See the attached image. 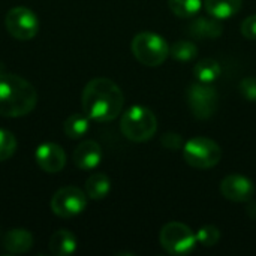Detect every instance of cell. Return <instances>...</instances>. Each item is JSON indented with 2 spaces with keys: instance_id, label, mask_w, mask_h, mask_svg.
<instances>
[{
  "instance_id": "obj_1",
  "label": "cell",
  "mask_w": 256,
  "mask_h": 256,
  "mask_svg": "<svg viewBox=\"0 0 256 256\" xmlns=\"http://www.w3.org/2000/svg\"><path fill=\"white\" fill-rule=\"evenodd\" d=\"M81 104L84 114L90 120L106 123L118 117L124 105V96L112 80L99 76L87 82Z\"/></svg>"
},
{
  "instance_id": "obj_2",
  "label": "cell",
  "mask_w": 256,
  "mask_h": 256,
  "mask_svg": "<svg viewBox=\"0 0 256 256\" xmlns=\"http://www.w3.org/2000/svg\"><path fill=\"white\" fill-rule=\"evenodd\" d=\"M34 87L22 76L0 74V116L16 118L27 116L36 106Z\"/></svg>"
},
{
  "instance_id": "obj_3",
  "label": "cell",
  "mask_w": 256,
  "mask_h": 256,
  "mask_svg": "<svg viewBox=\"0 0 256 256\" xmlns=\"http://www.w3.org/2000/svg\"><path fill=\"white\" fill-rule=\"evenodd\" d=\"M120 130L129 141L146 142L154 136L158 130V118L147 106L135 105L122 116Z\"/></svg>"
},
{
  "instance_id": "obj_4",
  "label": "cell",
  "mask_w": 256,
  "mask_h": 256,
  "mask_svg": "<svg viewBox=\"0 0 256 256\" xmlns=\"http://www.w3.org/2000/svg\"><path fill=\"white\" fill-rule=\"evenodd\" d=\"M132 54L144 66H160L170 57V45L158 33L141 32L132 39Z\"/></svg>"
},
{
  "instance_id": "obj_5",
  "label": "cell",
  "mask_w": 256,
  "mask_h": 256,
  "mask_svg": "<svg viewBox=\"0 0 256 256\" xmlns=\"http://www.w3.org/2000/svg\"><path fill=\"white\" fill-rule=\"evenodd\" d=\"M183 158L188 165L196 170H210L222 159L220 146L206 136H195L184 142Z\"/></svg>"
},
{
  "instance_id": "obj_6",
  "label": "cell",
  "mask_w": 256,
  "mask_h": 256,
  "mask_svg": "<svg viewBox=\"0 0 256 256\" xmlns=\"http://www.w3.org/2000/svg\"><path fill=\"white\" fill-rule=\"evenodd\" d=\"M160 246L170 255H188L196 246L195 232L182 222H170L166 224L159 234Z\"/></svg>"
},
{
  "instance_id": "obj_7",
  "label": "cell",
  "mask_w": 256,
  "mask_h": 256,
  "mask_svg": "<svg viewBox=\"0 0 256 256\" xmlns=\"http://www.w3.org/2000/svg\"><path fill=\"white\" fill-rule=\"evenodd\" d=\"M186 98L192 114L200 120H207L213 117L219 105V94L216 88L204 82L192 84L188 88Z\"/></svg>"
},
{
  "instance_id": "obj_8",
  "label": "cell",
  "mask_w": 256,
  "mask_h": 256,
  "mask_svg": "<svg viewBox=\"0 0 256 256\" xmlns=\"http://www.w3.org/2000/svg\"><path fill=\"white\" fill-rule=\"evenodd\" d=\"M4 26L12 38L18 40H30L38 34L39 20L32 9L26 6H15L6 14Z\"/></svg>"
},
{
  "instance_id": "obj_9",
  "label": "cell",
  "mask_w": 256,
  "mask_h": 256,
  "mask_svg": "<svg viewBox=\"0 0 256 256\" xmlns=\"http://www.w3.org/2000/svg\"><path fill=\"white\" fill-rule=\"evenodd\" d=\"M87 206V195L80 188L66 186L58 189L51 198V210L62 219H70L84 212Z\"/></svg>"
},
{
  "instance_id": "obj_10",
  "label": "cell",
  "mask_w": 256,
  "mask_h": 256,
  "mask_svg": "<svg viewBox=\"0 0 256 256\" xmlns=\"http://www.w3.org/2000/svg\"><path fill=\"white\" fill-rule=\"evenodd\" d=\"M220 194L232 202H250L255 195V184L244 176L231 174L222 180Z\"/></svg>"
},
{
  "instance_id": "obj_11",
  "label": "cell",
  "mask_w": 256,
  "mask_h": 256,
  "mask_svg": "<svg viewBox=\"0 0 256 256\" xmlns=\"http://www.w3.org/2000/svg\"><path fill=\"white\" fill-rule=\"evenodd\" d=\"M34 159L39 168L48 174L60 172L66 165L64 150L54 142H44L34 152Z\"/></svg>"
},
{
  "instance_id": "obj_12",
  "label": "cell",
  "mask_w": 256,
  "mask_h": 256,
  "mask_svg": "<svg viewBox=\"0 0 256 256\" xmlns=\"http://www.w3.org/2000/svg\"><path fill=\"white\" fill-rule=\"evenodd\" d=\"M72 159L80 170H86V171L94 170L102 160V148L96 141L92 140L82 141L74 150Z\"/></svg>"
},
{
  "instance_id": "obj_13",
  "label": "cell",
  "mask_w": 256,
  "mask_h": 256,
  "mask_svg": "<svg viewBox=\"0 0 256 256\" xmlns=\"http://www.w3.org/2000/svg\"><path fill=\"white\" fill-rule=\"evenodd\" d=\"M189 34L198 39H216L222 34L224 27L214 16H198L189 24Z\"/></svg>"
},
{
  "instance_id": "obj_14",
  "label": "cell",
  "mask_w": 256,
  "mask_h": 256,
  "mask_svg": "<svg viewBox=\"0 0 256 256\" xmlns=\"http://www.w3.org/2000/svg\"><path fill=\"white\" fill-rule=\"evenodd\" d=\"M33 246V236L27 230L22 228H15L6 232L3 238V248L14 255L26 254L32 249Z\"/></svg>"
},
{
  "instance_id": "obj_15",
  "label": "cell",
  "mask_w": 256,
  "mask_h": 256,
  "mask_svg": "<svg viewBox=\"0 0 256 256\" xmlns=\"http://www.w3.org/2000/svg\"><path fill=\"white\" fill-rule=\"evenodd\" d=\"M50 250L56 256H69L76 250V238L68 230L56 231L50 238Z\"/></svg>"
},
{
  "instance_id": "obj_16",
  "label": "cell",
  "mask_w": 256,
  "mask_h": 256,
  "mask_svg": "<svg viewBox=\"0 0 256 256\" xmlns=\"http://www.w3.org/2000/svg\"><path fill=\"white\" fill-rule=\"evenodd\" d=\"M202 4L208 12V15L218 20H228L236 14H238L243 0H204Z\"/></svg>"
},
{
  "instance_id": "obj_17",
  "label": "cell",
  "mask_w": 256,
  "mask_h": 256,
  "mask_svg": "<svg viewBox=\"0 0 256 256\" xmlns=\"http://www.w3.org/2000/svg\"><path fill=\"white\" fill-rule=\"evenodd\" d=\"M110 189H111V182L102 172L92 174L86 182V195L90 200H96V201L104 200L110 194Z\"/></svg>"
},
{
  "instance_id": "obj_18",
  "label": "cell",
  "mask_w": 256,
  "mask_h": 256,
  "mask_svg": "<svg viewBox=\"0 0 256 256\" xmlns=\"http://www.w3.org/2000/svg\"><path fill=\"white\" fill-rule=\"evenodd\" d=\"M220 64L214 58H202L194 66V75L198 82L212 84L220 76Z\"/></svg>"
},
{
  "instance_id": "obj_19",
  "label": "cell",
  "mask_w": 256,
  "mask_h": 256,
  "mask_svg": "<svg viewBox=\"0 0 256 256\" xmlns=\"http://www.w3.org/2000/svg\"><path fill=\"white\" fill-rule=\"evenodd\" d=\"M90 129V118L86 114H72L63 123L64 135L70 140L82 138Z\"/></svg>"
},
{
  "instance_id": "obj_20",
  "label": "cell",
  "mask_w": 256,
  "mask_h": 256,
  "mask_svg": "<svg viewBox=\"0 0 256 256\" xmlns=\"http://www.w3.org/2000/svg\"><path fill=\"white\" fill-rule=\"evenodd\" d=\"M168 6L178 18H194L201 10L202 0H168Z\"/></svg>"
},
{
  "instance_id": "obj_21",
  "label": "cell",
  "mask_w": 256,
  "mask_h": 256,
  "mask_svg": "<svg viewBox=\"0 0 256 256\" xmlns=\"http://www.w3.org/2000/svg\"><path fill=\"white\" fill-rule=\"evenodd\" d=\"M198 46L192 40H177L170 46V56L178 62H190L196 57Z\"/></svg>"
},
{
  "instance_id": "obj_22",
  "label": "cell",
  "mask_w": 256,
  "mask_h": 256,
  "mask_svg": "<svg viewBox=\"0 0 256 256\" xmlns=\"http://www.w3.org/2000/svg\"><path fill=\"white\" fill-rule=\"evenodd\" d=\"M16 150V140L12 132L0 129V162L9 159Z\"/></svg>"
},
{
  "instance_id": "obj_23",
  "label": "cell",
  "mask_w": 256,
  "mask_h": 256,
  "mask_svg": "<svg viewBox=\"0 0 256 256\" xmlns=\"http://www.w3.org/2000/svg\"><path fill=\"white\" fill-rule=\"evenodd\" d=\"M196 240L204 248H213L220 240V231L214 225H206L198 231Z\"/></svg>"
},
{
  "instance_id": "obj_24",
  "label": "cell",
  "mask_w": 256,
  "mask_h": 256,
  "mask_svg": "<svg viewBox=\"0 0 256 256\" xmlns=\"http://www.w3.org/2000/svg\"><path fill=\"white\" fill-rule=\"evenodd\" d=\"M240 93L249 102L256 104V76H246L240 81Z\"/></svg>"
},
{
  "instance_id": "obj_25",
  "label": "cell",
  "mask_w": 256,
  "mask_h": 256,
  "mask_svg": "<svg viewBox=\"0 0 256 256\" xmlns=\"http://www.w3.org/2000/svg\"><path fill=\"white\" fill-rule=\"evenodd\" d=\"M160 142H162V146H164L166 150H171V152H177V150L183 148V146H184V141H183L182 135L174 134V132L165 134V135L162 136Z\"/></svg>"
},
{
  "instance_id": "obj_26",
  "label": "cell",
  "mask_w": 256,
  "mask_h": 256,
  "mask_svg": "<svg viewBox=\"0 0 256 256\" xmlns=\"http://www.w3.org/2000/svg\"><path fill=\"white\" fill-rule=\"evenodd\" d=\"M242 34L249 40H256V15L248 16L242 22Z\"/></svg>"
},
{
  "instance_id": "obj_27",
  "label": "cell",
  "mask_w": 256,
  "mask_h": 256,
  "mask_svg": "<svg viewBox=\"0 0 256 256\" xmlns=\"http://www.w3.org/2000/svg\"><path fill=\"white\" fill-rule=\"evenodd\" d=\"M248 214L250 216V219L256 220V202H250L248 206Z\"/></svg>"
}]
</instances>
